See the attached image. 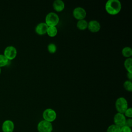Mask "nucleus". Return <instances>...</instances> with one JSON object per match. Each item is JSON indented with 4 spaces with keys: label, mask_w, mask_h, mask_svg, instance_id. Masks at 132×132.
<instances>
[{
    "label": "nucleus",
    "mask_w": 132,
    "mask_h": 132,
    "mask_svg": "<svg viewBox=\"0 0 132 132\" xmlns=\"http://www.w3.org/2000/svg\"><path fill=\"white\" fill-rule=\"evenodd\" d=\"M121 3L119 0H108L105 4V10L110 15H116L121 10Z\"/></svg>",
    "instance_id": "obj_1"
},
{
    "label": "nucleus",
    "mask_w": 132,
    "mask_h": 132,
    "mask_svg": "<svg viewBox=\"0 0 132 132\" xmlns=\"http://www.w3.org/2000/svg\"><path fill=\"white\" fill-rule=\"evenodd\" d=\"M116 109L118 112L123 113L128 108V103L127 100L123 97L118 98L115 103Z\"/></svg>",
    "instance_id": "obj_2"
},
{
    "label": "nucleus",
    "mask_w": 132,
    "mask_h": 132,
    "mask_svg": "<svg viewBox=\"0 0 132 132\" xmlns=\"http://www.w3.org/2000/svg\"><path fill=\"white\" fill-rule=\"evenodd\" d=\"M59 22V18L58 14L51 12L47 14L45 17V23L49 26H56Z\"/></svg>",
    "instance_id": "obj_3"
},
{
    "label": "nucleus",
    "mask_w": 132,
    "mask_h": 132,
    "mask_svg": "<svg viewBox=\"0 0 132 132\" xmlns=\"http://www.w3.org/2000/svg\"><path fill=\"white\" fill-rule=\"evenodd\" d=\"M53 129L52 123L45 120H41L37 125V130L39 132H52Z\"/></svg>",
    "instance_id": "obj_4"
},
{
    "label": "nucleus",
    "mask_w": 132,
    "mask_h": 132,
    "mask_svg": "<svg viewBox=\"0 0 132 132\" xmlns=\"http://www.w3.org/2000/svg\"><path fill=\"white\" fill-rule=\"evenodd\" d=\"M3 54L9 61L12 60L17 55V50L14 46L8 45L4 49Z\"/></svg>",
    "instance_id": "obj_5"
},
{
    "label": "nucleus",
    "mask_w": 132,
    "mask_h": 132,
    "mask_svg": "<svg viewBox=\"0 0 132 132\" xmlns=\"http://www.w3.org/2000/svg\"><path fill=\"white\" fill-rule=\"evenodd\" d=\"M43 118L44 120L52 123L54 122L56 119L57 114L55 111L51 108L46 109L42 114Z\"/></svg>",
    "instance_id": "obj_6"
},
{
    "label": "nucleus",
    "mask_w": 132,
    "mask_h": 132,
    "mask_svg": "<svg viewBox=\"0 0 132 132\" xmlns=\"http://www.w3.org/2000/svg\"><path fill=\"white\" fill-rule=\"evenodd\" d=\"M126 120V117L123 113L118 112L113 117L114 124L120 127H122L125 125Z\"/></svg>",
    "instance_id": "obj_7"
},
{
    "label": "nucleus",
    "mask_w": 132,
    "mask_h": 132,
    "mask_svg": "<svg viewBox=\"0 0 132 132\" xmlns=\"http://www.w3.org/2000/svg\"><path fill=\"white\" fill-rule=\"evenodd\" d=\"M73 16L78 20H84L86 16V10L82 7H78L75 8L73 11Z\"/></svg>",
    "instance_id": "obj_8"
},
{
    "label": "nucleus",
    "mask_w": 132,
    "mask_h": 132,
    "mask_svg": "<svg viewBox=\"0 0 132 132\" xmlns=\"http://www.w3.org/2000/svg\"><path fill=\"white\" fill-rule=\"evenodd\" d=\"M2 129L3 132H13L14 129V123L11 120H6L2 124Z\"/></svg>",
    "instance_id": "obj_9"
},
{
    "label": "nucleus",
    "mask_w": 132,
    "mask_h": 132,
    "mask_svg": "<svg viewBox=\"0 0 132 132\" xmlns=\"http://www.w3.org/2000/svg\"><path fill=\"white\" fill-rule=\"evenodd\" d=\"M87 28L92 32H97L101 29V25L97 21L91 20L88 23Z\"/></svg>",
    "instance_id": "obj_10"
},
{
    "label": "nucleus",
    "mask_w": 132,
    "mask_h": 132,
    "mask_svg": "<svg viewBox=\"0 0 132 132\" xmlns=\"http://www.w3.org/2000/svg\"><path fill=\"white\" fill-rule=\"evenodd\" d=\"M48 27V26L45 23H40L35 28L36 32L39 35H43L46 34Z\"/></svg>",
    "instance_id": "obj_11"
},
{
    "label": "nucleus",
    "mask_w": 132,
    "mask_h": 132,
    "mask_svg": "<svg viewBox=\"0 0 132 132\" xmlns=\"http://www.w3.org/2000/svg\"><path fill=\"white\" fill-rule=\"evenodd\" d=\"M53 6L57 12H61L64 8V3L61 0H56L53 2Z\"/></svg>",
    "instance_id": "obj_12"
},
{
    "label": "nucleus",
    "mask_w": 132,
    "mask_h": 132,
    "mask_svg": "<svg viewBox=\"0 0 132 132\" xmlns=\"http://www.w3.org/2000/svg\"><path fill=\"white\" fill-rule=\"evenodd\" d=\"M76 26L78 29L81 30H84L88 27V22L85 20H78L77 22Z\"/></svg>",
    "instance_id": "obj_13"
},
{
    "label": "nucleus",
    "mask_w": 132,
    "mask_h": 132,
    "mask_svg": "<svg viewBox=\"0 0 132 132\" xmlns=\"http://www.w3.org/2000/svg\"><path fill=\"white\" fill-rule=\"evenodd\" d=\"M124 67L127 72L132 73V59L131 58H127L124 61Z\"/></svg>",
    "instance_id": "obj_14"
},
{
    "label": "nucleus",
    "mask_w": 132,
    "mask_h": 132,
    "mask_svg": "<svg viewBox=\"0 0 132 132\" xmlns=\"http://www.w3.org/2000/svg\"><path fill=\"white\" fill-rule=\"evenodd\" d=\"M57 29L56 26H49L48 27L46 34L51 37H54L57 34Z\"/></svg>",
    "instance_id": "obj_15"
},
{
    "label": "nucleus",
    "mask_w": 132,
    "mask_h": 132,
    "mask_svg": "<svg viewBox=\"0 0 132 132\" xmlns=\"http://www.w3.org/2000/svg\"><path fill=\"white\" fill-rule=\"evenodd\" d=\"M122 55L126 58H130L132 55V50L130 47H125L122 51Z\"/></svg>",
    "instance_id": "obj_16"
},
{
    "label": "nucleus",
    "mask_w": 132,
    "mask_h": 132,
    "mask_svg": "<svg viewBox=\"0 0 132 132\" xmlns=\"http://www.w3.org/2000/svg\"><path fill=\"white\" fill-rule=\"evenodd\" d=\"M9 60L3 54H0V68L4 67L7 65Z\"/></svg>",
    "instance_id": "obj_17"
},
{
    "label": "nucleus",
    "mask_w": 132,
    "mask_h": 132,
    "mask_svg": "<svg viewBox=\"0 0 132 132\" xmlns=\"http://www.w3.org/2000/svg\"><path fill=\"white\" fill-rule=\"evenodd\" d=\"M107 132H121V127L113 124L107 128Z\"/></svg>",
    "instance_id": "obj_18"
},
{
    "label": "nucleus",
    "mask_w": 132,
    "mask_h": 132,
    "mask_svg": "<svg viewBox=\"0 0 132 132\" xmlns=\"http://www.w3.org/2000/svg\"><path fill=\"white\" fill-rule=\"evenodd\" d=\"M124 88L127 91L131 92L132 91V82L131 81L129 80L125 81L123 84Z\"/></svg>",
    "instance_id": "obj_19"
},
{
    "label": "nucleus",
    "mask_w": 132,
    "mask_h": 132,
    "mask_svg": "<svg viewBox=\"0 0 132 132\" xmlns=\"http://www.w3.org/2000/svg\"><path fill=\"white\" fill-rule=\"evenodd\" d=\"M47 50L49 53L54 54L57 51V46L54 43H50L47 46Z\"/></svg>",
    "instance_id": "obj_20"
},
{
    "label": "nucleus",
    "mask_w": 132,
    "mask_h": 132,
    "mask_svg": "<svg viewBox=\"0 0 132 132\" xmlns=\"http://www.w3.org/2000/svg\"><path fill=\"white\" fill-rule=\"evenodd\" d=\"M124 116L127 117H128V118H132V109L131 108H128L126 111H125V112L124 113Z\"/></svg>",
    "instance_id": "obj_21"
},
{
    "label": "nucleus",
    "mask_w": 132,
    "mask_h": 132,
    "mask_svg": "<svg viewBox=\"0 0 132 132\" xmlns=\"http://www.w3.org/2000/svg\"><path fill=\"white\" fill-rule=\"evenodd\" d=\"M121 132H131V129L130 127L124 125L121 127Z\"/></svg>",
    "instance_id": "obj_22"
},
{
    "label": "nucleus",
    "mask_w": 132,
    "mask_h": 132,
    "mask_svg": "<svg viewBox=\"0 0 132 132\" xmlns=\"http://www.w3.org/2000/svg\"><path fill=\"white\" fill-rule=\"evenodd\" d=\"M125 125L131 128L132 127V119L131 118H128L126 119Z\"/></svg>",
    "instance_id": "obj_23"
},
{
    "label": "nucleus",
    "mask_w": 132,
    "mask_h": 132,
    "mask_svg": "<svg viewBox=\"0 0 132 132\" xmlns=\"http://www.w3.org/2000/svg\"><path fill=\"white\" fill-rule=\"evenodd\" d=\"M127 77L129 79V80L131 81V79H132V73L127 72Z\"/></svg>",
    "instance_id": "obj_24"
},
{
    "label": "nucleus",
    "mask_w": 132,
    "mask_h": 132,
    "mask_svg": "<svg viewBox=\"0 0 132 132\" xmlns=\"http://www.w3.org/2000/svg\"><path fill=\"white\" fill-rule=\"evenodd\" d=\"M1 72H2V70H1V68H0V74H1Z\"/></svg>",
    "instance_id": "obj_25"
}]
</instances>
